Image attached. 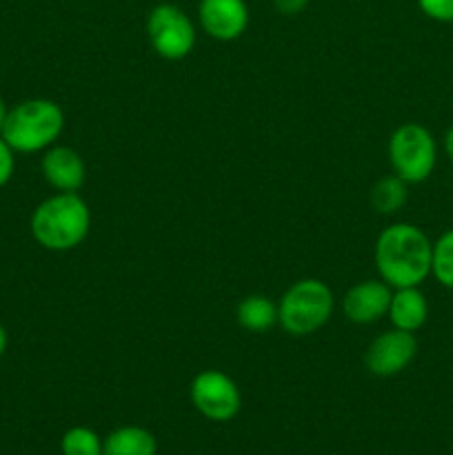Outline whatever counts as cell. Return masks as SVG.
I'll return each instance as SVG.
<instances>
[{
  "label": "cell",
  "instance_id": "6da1fadb",
  "mask_svg": "<svg viewBox=\"0 0 453 455\" xmlns=\"http://www.w3.org/2000/svg\"><path fill=\"white\" fill-rule=\"evenodd\" d=\"M433 244L422 229L409 222L386 227L376 243V267L389 287H420L431 274Z\"/></svg>",
  "mask_w": 453,
  "mask_h": 455
},
{
  "label": "cell",
  "instance_id": "7a4b0ae2",
  "mask_svg": "<svg viewBox=\"0 0 453 455\" xmlns=\"http://www.w3.org/2000/svg\"><path fill=\"white\" fill-rule=\"evenodd\" d=\"M29 227L40 247L49 251H71L89 235L91 213L78 194L58 191L34 209Z\"/></svg>",
  "mask_w": 453,
  "mask_h": 455
},
{
  "label": "cell",
  "instance_id": "3957f363",
  "mask_svg": "<svg viewBox=\"0 0 453 455\" xmlns=\"http://www.w3.org/2000/svg\"><path fill=\"white\" fill-rule=\"evenodd\" d=\"M62 129L65 114L60 105L47 98H31L7 111L0 136L18 154H36L49 149L60 138Z\"/></svg>",
  "mask_w": 453,
  "mask_h": 455
},
{
  "label": "cell",
  "instance_id": "277c9868",
  "mask_svg": "<svg viewBox=\"0 0 453 455\" xmlns=\"http://www.w3.org/2000/svg\"><path fill=\"white\" fill-rule=\"evenodd\" d=\"M333 314V293L322 280L305 278L284 291L278 323L289 336L305 338L320 331Z\"/></svg>",
  "mask_w": 453,
  "mask_h": 455
},
{
  "label": "cell",
  "instance_id": "5b68a950",
  "mask_svg": "<svg viewBox=\"0 0 453 455\" xmlns=\"http://www.w3.org/2000/svg\"><path fill=\"white\" fill-rule=\"evenodd\" d=\"M389 160L393 173L407 185L425 182L433 173L438 149L426 127L417 123H407L395 129L389 138Z\"/></svg>",
  "mask_w": 453,
  "mask_h": 455
},
{
  "label": "cell",
  "instance_id": "8992f818",
  "mask_svg": "<svg viewBox=\"0 0 453 455\" xmlns=\"http://www.w3.org/2000/svg\"><path fill=\"white\" fill-rule=\"evenodd\" d=\"M147 36L164 60H182L191 53L195 44V29L191 18L176 4H158L147 18Z\"/></svg>",
  "mask_w": 453,
  "mask_h": 455
},
{
  "label": "cell",
  "instance_id": "52a82bcc",
  "mask_svg": "<svg viewBox=\"0 0 453 455\" xmlns=\"http://www.w3.org/2000/svg\"><path fill=\"white\" fill-rule=\"evenodd\" d=\"M191 403L211 422H229L238 416L240 404V389L226 373L207 369L200 371L191 382Z\"/></svg>",
  "mask_w": 453,
  "mask_h": 455
},
{
  "label": "cell",
  "instance_id": "ba28073f",
  "mask_svg": "<svg viewBox=\"0 0 453 455\" xmlns=\"http://www.w3.org/2000/svg\"><path fill=\"white\" fill-rule=\"evenodd\" d=\"M417 354V340L411 331L402 329H391V331L380 333L376 340L369 345L364 364L373 376L391 378L402 373L409 364L413 363Z\"/></svg>",
  "mask_w": 453,
  "mask_h": 455
},
{
  "label": "cell",
  "instance_id": "9c48e42d",
  "mask_svg": "<svg viewBox=\"0 0 453 455\" xmlns=\"http://www.w3.org/2000/svg\"><path fill=\"white\" fill-rule=\"evenodd\" d=\"M203 29L220 43H231L247 31L249 9L244 0H200Z\"/></svg>",
  "mask_w": 453,
  "mask_h": 455
},
{
  "label": "cell",
  "instance_id": "30bf717a",
  "mask_svg": "<svg viewBox=\"0 0 453 455\" xmlns=\"http://www.w3.org/2000/svg\"><path fill=\"white\" fill-rule=\"evenodd\" d=\"M393 291L385 280H362L354 284L342 298V311L346 320L355 324L378 323L389 311Z\"/></svg>",
  "mask_w": 453,
  "mask_h": 455
},
{
  "label": "cell",
  "instance_id": "8fae6325",
  "mask_svg": "<svg viewBox=\"0 0 453 455\" xmlns=\"http://www.w3.org/2000/svg\"><path fill=\"white\" fill-rule=\"evenodd\" d=\"M40 169L49 185L62 194H76L84 185L87 169L80 154L71 147H49L44 149Z\"/></svg>",
  "mask_w": 453,
  "mask_h": 455
},
{
  "label": "cell",
  "instance_id": "7c38bea8",
  "mask_svg": "<svg viewBox=\"0 0 453 455\" xmlns=\"http://www.w3.org/2000/svg\"><path fill=\"white\" fill-rule=\"evenodd\" d=\"M386 315H389L395 329L416 333L426 323V315H429V305H426L425 293L417 287L395 289Z\"/></svg>",
  "mask_w": 453,
  "mask_h": 455
},
{
  "label": "cell",
  "instance_id": "4fadbf2b",
  "mask_svg": "<svg viewBox=\"0 0 453 455\" xmlns=\"http://www.w3.org/2000/svg\"><path fill=\"white\" fill-rule=\"evenodd\" d=\"M155 438L142 427H120L102 443V455H155Z\"/></svg>",
  "mask_w": 453,
  "mask_h": 455
},
{
  "label": "cell",
  "instance_id": "5bb4252c",
  "mask_svg": "<svg viewBox=\"0 0 453 455\" xmlns=\"http://www.w3.org/2000/svg\"><path fill=\"white\" fill-rule=\"evenodd\" d=\"M235 318H238L240 327L247 329V331L265 333L278 323V305L274 300H269L266 296L253 293V296H247L244 300H240Z\"/></svg>",
  "mask_w": 453,
  "mask_h": 455
},
{
  "label": "cell",
  "instance_id": "9a60e30c",
  "mask_svg": "<svg viewBox=\"0 0 453 455\" xmlns=\"http://www.w3.org/2000/svg\"><path fill=\"white\" fill-rule=\"evenodd\" d=\"M404 203H407V182L395 176V173L380 178L371 189V204L382 216L400 212Z\"/></svg>",
  "mask_w": 453,
  "mask_h": 455
},
{
  "label": "cell",
  "instance_id": "2e32d148",
  "mask_svg": "<svg viewBox=\"0 0 453 455\" xmlns=\"http://www.w3.org/2000/svg\"><path fill=\"white\" fill-rule=\"evenodd\" d=\"M431 274L442 287L453 289V229L447 231L433 243L431 253Z\"/></svg>",
  "mask_w": 453,
  "mask_h": 455
},
{
  "label": "cell",
  "instance_id": "e0dca14e",
  "mask_svg": "<svg viewBox=\"0 0 453 455\" xmlns=\"http://www.w3.org/2000/svg\"><path fill=\"white\" fill-rule=\"evenodd\" d=\"M62 455H102V440L87 427H71L60 440Z\"/></svg>",
  "mask_w": 453,
  "mask_h": 455
},
{
  "label": "cell",
  "instance_id": "ac0fdd59",
  "mask_svg": "<svg viewBox=\"0 0 453 455\" xmlns=\"http://www.w3.org/2000/svg\"><path fill=\"white\" fill-rule=\"evenodd\" d=\"M425 16L438 22H453V0H417Z\"/></svg>",
  "mask_w": 453,
  "mask_h": 455
},
{
  "label": "cell",
  "instance_id": "d6986e66",
  "mask_svg": "<svg viewBox=\"0 0 453 455\" xmlns=\"http://www.w3.org/2000/svg\"><path fill=\"white\" fill-rule=\"evenodd\" d=\"M16 151L4 142V138L0 136V187L7 185L13 176V167H16V158H13Z\"/></svg>",
  "mask_w": 453,
  "mask_h": 455
},
{
  "label": "cell",
  "instance_id": "ffe728a7",
  "mask_svg": "<svg viewBox=\"0 0 453 455\" xmlns=\"http://www.w3.org/2000/svg\"><path fill=\"white\" fill-rule=\"evenodd\" d=\"M309 4V0H274L275 12H280L282 16H298L302 13Z\"/></svg>",
  "mask_w": 453,
  "mask_h": 455
},
{
  "label": "cell",
  "instance_id": "44dd1931",
  "mask_svg": "<svg viewBox=\"0 0 453 455\" xmlns=\"http://www.w3.org/2000/svg\"><path fill=\"white\" fill-rule=\"evenodd\" d=\"M444 149H447L449 160H451V163H453V127L449 129L447 136H444Z\"/></svg>",
  "mask_w": 453,
  "mask_h": 455
},
{
  "label": "cell",
  "instance_id": "7402d4cb",
  "mask_svg": "<svg viewBox=\"0 0 453 455\" xmlns=\"http://www.w3.org/2000/svg\"><path fill=\"white\" fill-rule=\"evenodd\" d=\"M7 342H9L7 331H4V327H3V324H0V358H3L4 351H7Z\"/></svg>",
  "mask_w": 453,
  "mask_h": 455
},
{
  "label": "cell",
  "instance_id": "603a6c76",
  "mask_svg": "<svg viewBox=\"0 0 453 455\" xmlns=\"http://www.w3.org/2000/svg\"><path fill=\"white\" fill-rule=\"evenodd\" d=\"M7 105H4V100H3V96H0V129H3V124H4V118H7Z\"/></svg>",
  "mask_w": 453,
  "mask_h": 455
}]
</instances>
